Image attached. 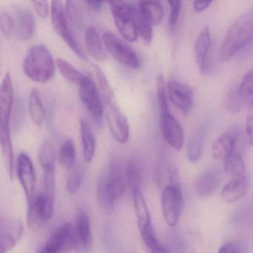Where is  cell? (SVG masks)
Masks as SVG:
<instances>
[{
  "instance_id": "1",
  "label": "cell",
  "mask_w": 253,
  "mask_h": 253,
  "mask_svg": "<svg viewBox=\"0 0 253 253\" xmlns=\"http://www.w3.org/2000/svg\"><path fill=\"white\" fill-rule=\"evenodd\" d=\"M127 184L126 169L118 160L111 161L109 168L99 179L97 198L104 210H110L125 192Z\"/></svg>"
},
{
  "instance_id": "2",
  "label": "cell",
  "mask_w": 253,
  "mask_h": 253,
  "mask_svg": "<svg viewBox=\"0 0 253 253\" xmlns=\"http://www.w3.org/2000/svg\"><path fill=\"white\" fill-rule=\"evenodd\" d=\"M253 39V7L243 14L226 33L220 48V59L230 60Z\"/></svg>"
},
{
  "instance_id": "3",
  "label": "cell",
  "mask_w": 253,
  "mask_h": 253,
  "mask_svg": "<svg viewBox=\"0 0 253 253\" xmlns=\"http://www.w3.org/2000/svg\"><path fill=\"white\" fill-rule=\"evenodd\" d=\"M26 76L35 83L46 84L55 75V63L52 54L45 45L32 47L23 62Z\"/></svg>"
},
{
  "instance_id": "4",
  "label": "cell",
  "mask_w": 253,
  "mask_h": 253,
  "mask_svg": "<svg viewBox=\"0 0 253 253\" xmlns=\"http://www.w3.org/2000/svg\"><path fill=\"white\" fill-rule=\"evenodd\" d=\"M109 3L115 26L121 36L128 42H135L139 35L134 20V5L124 0H109Z\"/></svg>"
},
{
  "instance_id": "5",
  "label": "cell",
  "mask_w": 253,
  "mask_h": 253,
  "mask_svg": "<svg viewBox=\"0 0 253 253\" xmlns=\"http://www.w3.org/2000/svg\"><path fill=\"white\" fill-rule=\"evenodd\" d=\"M51 23L57 35L67 44L68 46L82 60H86V56L75 39L69 26L67 13L62 0H52L50 8Z\"/></svg>"
},
{
  "instance_id": "6",
  "label": "cell",
  "mask_w": 253,
  "mask_h": 253,
  "mask_svg": "<svg viewBox=\"0 0 253 253\" xmlns=\"http://www.w3.org/2000/svg\"><path fill=\"white\" fill-rule=\"evenodd\" d=\"M103 41L106 50L117 61L131 69H137L140 66V59L137 53L115 34L106 32L103 35Z\"/></svg>"
},
{
  "instance_id": "7",
  "label": "cell",
  "mask_w": 253,
  "mask_h": 253,
  "mask_svg": "<svg viewBox=\"0 0 253 253\" xmlns=\"http://www.w3.org/2000/svg\"><path fill=\"white\" fill-rule=\"evenodd\" d=\"M54 201L45 194L34 196L29 203L27 211V225L32 230H37L51 218L54 212Z\"/></svg>"
},
{
  "instance_id": "8",
  "label": "cell",
  "mask_w": 253,
  "mask_h": 253,
  "mask_svg": "<svg viewBox=\"0 0 253 253\" xmlns=\"http://www.w3.org/2000/svg\"><path fill=\"white\" fill-rule=\"evenodd\" d=\"M183 206V197L180 184H171L164 188L161 195V207L164 220L169 226L177 223Z\"/></svg>"
},
{
  "instance_id": "9",
  "label": "cell",
  "mask_w": 253,
  "mask_h": 253,
  "mask_svg": "<svg viewBox=\"0 0 253 253\" xmlns=\"http://www.w3.org/2000/svg\"><path fill=\"white\" fill-rule=\"evenodd\" d=\"M81 102L97 122H101L104 115V106L97 84L89 77L85 76L79 84Z\"/></svg>"
},
{
  "instance_id": "10",
  "label": "cell",
  "mask_w": 253,
  "mask_h": 253,
  "mask_svg": "<svg viewBox=\"0 0 253 253\" xmlns=\"http://www.w3.org/2000/svg\"><path fill=\"white\" fill-rule=\"evenodd\" d=\"M23 221L19 217L3 215L0 219V253L12 250L23 235Z\"/></svg>"
},
{
  "instance_id": "11",
  "label": "cell",
  "mask_w": 253,
  "mask_h": 253,
  "mask_svg": "<svg viewBox=\"0 0 253 253\" xmlns=\"http://www.w3.org/2000/svg\"><path fill=\"white\" fill-rule=\"evenodd\" d=\"M104 113L114 138L119 143H126L129 137V126L117 100L104 104Z\"/></svg>"
},
{
  "instance_id": "12",
  "label": "cell",
  "mask_w": 253,
  "mask_h": 253,
  "mask_svg": "<svg viewBox=\"0 0 253 253\" xmlns=\"http://www.w3.org/2000/svg\"><path fill=\"white\" fill-rule=\"evenodd\" d=\"M10 14L14 20V36L20 41L31 39L35 29V17L32 11L23 5H14Z\"/></svg>"
},
{
  "instance_id": "13",
  "label": "cell",
  "mask_w": 253,
  "mask_h": 253,
  "mask_svg": "<svg viewBox=\"0 0 253 253\" xmlns=\"http://www.w3.org/2000/svg\"><path fill=\"white\" fill-rule=\"evenodd\" d=\"M160 113V126L164 140L173 149L180 151L184 143L183 127L179 121L171 115L170 110Z\"/></svg>"
},
{
  "instance_id": "14",
  "label": "cell",
  "mask_w": 253,
  "mask_h": 253,
  "mask_svg": "<svg viewBox=\"0 0 253 253\" xmlns=\"http://www.w3.org/2000/svg\"><path fill=\"white\" fill-rule=\"evenodd\" d=\"M77 248L74 226L70 223H63L47 241L42 252L57 253Z\"/></svg>"
},
{
  "instance_id": "15",
  "label": "cell",
  "mask_w": 253,
  "mask_h": 253,
  "mask_svg": "<svg viewBox=\"0 0 253 253\" xmlns=\"http://www.w3.org/2000/svg\"><path fill=\"white\" fill-rule=\"evenodd\" d=\"M17 172L26 200L29 203L35 196L36 173L30 157L24 152L17 158Z\"/></svg>"
},
{
  "instance_id": "16",
  "label": "cell",
  "mask_w": 253,
  "mask_h": 253,
  "mask_svg": "<svg viewBox=\"0 0 253 253\" xmlns=\"http://www.w3.org/2000/svg\"><path fill=\"white\" fill-rule=\"evenodd\" d=\"M167 86L169 97L173 105L184 113L189 112L192 106V89L173 79L169 81Z\"/></svg>"
},
{
  "instance_id": "17",
  "label": "cell",
  "mask_w": 253,
  "mask_h": 253,
  "mask_svg": "<svg viewBox=\"0 0 253 253\" xmlns=\"http://www.w3.org/2000/svg\"><path fill=\"white\" fill-rule=\"evenodd\" d=\"M77 248L88 250L92 247V234L88 214L84 210H80L74 226Z\"/></svg>"
},
{
  "instance_id": "18",
  "label": "cell",
  "mask_w": 253,
  "mask_h": 253,
  "mask_svg": "<svg viewBox=\"0 0 253 253\" xmlns=\"http://www.w3.org/2000/svg\"><path fill=\"white\" fill-rule=\"evenodd\" d=\"M238 133L236 129H229L222 134L214 141L211 149L212 156L219 161H224L235 152Z\"/></svg>"
},
{
  "instance_id": "19",
  "label": "cell",
  "mask_w": 253,
  "mask_h": 253,
  "mask_svg": "<svg viewBox=\"0 0 253 253\" xmlns=\"http://www.w3.org/2000/svg\"><path fill=\"white\" fill-rule=\"evenodd\" d=\"M14 96L12 80L9 72H7L0 88V122H10Z\"/></svg>"
},
{
  "instance_id": "20",
  "label": "cell",
  "mask_w": 253,
  "mask_h": 253,
  "mask_svg": "<svg viewBox=\"0 0 253 253\" xmlns=\"http://www.w3.org/2000/svg\"><path fill=\"white\" fill-rule=\"evenodd\" d=\"M221 177V172L217 169H210L201 173L195 184L198 195L201 198L212 195L218 189Z\"/></svg>"
},
{
  "instance_id": "21",
  "label": "cell",
  "mask_w": 253,
  "mask_h": 253,
  "mask_svg": "<svg viewBox=\"0 0 253 253\" xmlns=\"http://www.w3.org/2000/svg\"><path fill=\"white\" fill-rule=\"evenodd\" d=\"M0 144L8 177H14V150L11 143L10 122H0Z\"/></svg>"
},
{
  "instance_id": "22",
  "label": "cell",
  "mask_w": 253,
  "mask_h": 253,
  "mask_svg": "<svg viewBox=\"0 0 253 253\" xmlns=\"http://www.w3.org/2000/svg\"><path fill=\"white\" fill-rule=\"evenodd\" d=\"M85 45L87 53L93 60L102 62L107 59L104 42L94 26H88L85 30Z\"/></svg>"
},
{
  "instance_id": "23",
  "label": "cell",
  "mask_w": 253,
  "mask_h": 253,
  "mask_svg": "<svg viewBox=\"0 0 253 253\" xmlns=\"http://www.w3.org/2000/svg\"><path fill=\"white\" fill-rule=\"evenodd\" d=\"M211 46V35L208 26L204 29L198 37L195 45V59L200 71L204 73L207 70V57Z\"/></svg>"
},
{
  "instance_id": "24",
  "label": "cell",
  "mask_w": 253,
  "mask_h": 253,
  "mask_svg": "<svg viewBox=\"0 0 253 253\" xmlns=\"http://www.w3.org/2000/svg\"><path fill=\"white\" fill-rule=\"evenodd\" d=\"M248 183L247 176L232 179L222 189V199L229 204L239 201L247 194Z\"/></svg>"
},
{
  "instance_id": "25",
  "label": "cell",
  "mask_w": 253,
  "mask_h": 253,
  "mask_svg": "<svg viewBox=\"0 0 253 253\" xmlns=\"http://www.w3.org/2000/svg\"><path fill=\"white\" fill-rule=\"evenodd\" d=\"M131 192L139 230L142 231L152 224L150 213L140 188L133 189Z\"/></svg>"
},
{
  "instance_id": "26",
  "label": "cell",
  "mask_w": 253,
  "mask_h": 253,
  "mask_svg": "<svg viewBox=\"0 0 253 253\" xmlns=\"http://www.w3.org/2000/svg\"><path fill=\"white\" fill-rule=\"evenodd\" d=\"M80 126L84 159L85 163H91L95 153V136L89 124L85 120L81 119Z\"/></svg>"
},
{
  "instance_id": "27",
  "label": "cell",
  "mask_w": 253,
  "mask_h": 253,
  "mask_svg": "<svg viewBox=\"0 0 253 253\" xmlns=\"http://www.w3.org/2000/svg\"><path fill=\"white\" fill-rule=\"evenodd\" d=\"M204 142H205V130L204 127H198L194 131L188 142L186 155L189 161L195 163L199 161L202 155Z\"/></svg>"
},
{
  "instance_id": "28",
  "label": "cell",
  "mask_w": 253,
  "mask_h": 253,
  "mask_svg": "<svg viewBox=\"0 0 253 253\" xmlns=\"http://www.w3.org/2000/svg\"><path fill=\"white\" fill-rule=\"evenodd\" d=\"M29 110L31 118L35 125H42L46 118V111L41 98L39 91L34 88L31 91L29 99Z\"/></svg>"
},
{
  "instance_id": "29",
  "label": "cell",
  "mask_w": 253,
  "mask_h": 253,
  "mask_svg": "<svg viewBox=\"0 0 253 253\" xmlns=\"http://www.w3.org/2000/svg\"><path fill=\"white\" fill-rule=\"evenodd\" d=\"M138 7L153 26H159L162 23L164 11L161 2L139 0Z\"/></svg>"
},
{
  "instance_id": "30",
  "label": "cell",
  "mask_w": 253,
  "mask_h": 253,
  "mask_svg": "<svg viewBox=\"0 0 253 253\" xmlns=\"http://www.w3.org/2000/svg\"><path fill=\"white\" fill-rule=\"evenodd\" d=\"M134 20L138 35L145 45H149L152 42L153 38V25L143 15L138 5H134Z\"/></svg>"
},
{
  "instance_id": "31",
  "label": "cell",
  "mask_w": 253,
  "mask_h": 253,
  "mask_svg": "<svg viewBox=\"0 0 253 253\" xmlns=\"http://www.w3.org/2000/svg\"><path fill=\"white\" fill-rule=\"evenodd\" d=\"M223 163L225 173L232 179L246 176L245 163L241 154L236 151L229 155Z\"/></svg>"
},
{
  "instance_id": "32",
  "label": "cell",
  "mask_w": 253,
  "mask_h": 253,
  "mask_svg": "<svg viewBox=\"0 0 253 253\" xmlns=\"http://www.w3.org/2000/svg\"><path fill=\"white\" fill-rule=\"evenodd\" d=\"M76 148L74 140L71 138L67 139L65 140L60 149L59 163L65 169L69 171L76 164Z\"/></svg>"
},
{
  "instance_id": "33",
  "label": "cell",
  "mask_w": 253,
  "mask_h": 253,
  "mask_svg": "<svg viewBox=\"0 0 253 253\" xmlns=\"http://www.w3.org/2000/svg\"><path fill=\"white\" fill-rule=\"evenodd\" d=\"M57 154L55 149L49 141L42 143L38 152V160L44 170L55 169Z\"/></svg>"
},
{
  "instance_id": "34",
  "label": "cell",
  "mask_w": 253,
  "mask_h": 253,
  "mask_svg": "<svg viewBox=\"0 0 253 253\" xmlns=\"http://www.w3.org/2000/svg\"><path fill=\"white\" fill-rule=\"evenodd\" d=\"M56 65L62 76L72 84L79 85L80 83L85 78V75L63 59L57 58Z\"/></svg>"
},
{
  "instance_id": "35",
  "label": "cell",
  "mask_w": 253,
  "mask_h": 253,
  "mask_svg": "<svg viewBox=\"0 0 253 253\" xmlns=\"http://www.w3.org/2000/svg\"><path fill=\"white\" fill-rule=\"evenodd\" d=\"M238 95L246 106L253 99V68L244 75L237 86Z\"/></svg>"
},
{
  "instance_id": "36",
  "label": "cell",
  "mask_w": 253,
  "mask_h": 253,
  "mask_svg": "<svg viewBox=\"0 0 253 253\" xmlns=\"http://www.w3.org/2000/svg\"><path fill=\"white\" fill-rule=\"evenodd\" d=\"M84 169L80 165L75 164L71 169L69 170L66 186L69 194L76 193L81 189L84 180Z\"/></svg>"
},
{
  "instance_id": "37",
  "label": "cell",
  "mask_w": 253,
  "mask_h": 253,
  "mask_svg": "<svg viewBox=\"0 0 253 253\" xmlns=\"http://www.w3.org/2000/svg\"><path fill=\"white\" fill-rule=\"evenodd\" d=\"M140 232L143 242L152 253H167V249L157 238L152 224L143 230L140 231Z\"/></svg>"
},
{
  "instance_id": "38",
  "label": "cell",
  "mask_w": 253,
  "mask_h": 253,
  "mask_svg": "<svg viewBox=\"0 0 253 253\" xmlns=\"http://www.w3.org/2000/svg\"><path fill=\"white\" fill-rule=\"evenodd\" d=\"M126 177L127 184L129 186L131 191L137 188H140L141 184V171L140 166L132 160L130 161L126 167Z\"/></svg>"
},
{
  "instance_id": "39",
  "label": "cell",
  "mask_w": 253,
  "mask_h": 253,
  "mask_svg": "<svg viewBox=\"0 0 253 253\" xmlns=\"http://www.w3.org/2000/svg\"><path fill=\"white\" fill-rule=\"evenodd\" d=\"M167 86L166 85L164 76L159 75L157 78V99H158L160 112L170 110L168 100H167Z\"/></svg>"
},
{
  "instance_id": "40",
  "label": "cell",
  "mask_w": 253,
  "mask_h": 253,
  "mask_svg": "<svg viewBox=\"0 0 253 253\" xmlns=\"http://www.w3.org/2000/svg\"><path fill=\"white\" fill-rule=\"evenodd\" d=\"M226 106L228 110L232 112H240L245 107L244 102L238 95L237 86L231 88L226 97Z\"/></svg>"
},
{
  "instance_id": "41",
  "label": "cell",
  "mask_w": 253,
  "mask_h": 253,
  "mask_svg": "<svg viewBox=\"0 0 253 253\" xmlns=\"http://www.w3.org/2000/svg\"><path fill=\"white\" fill-rule=\"evenodd\" d=\"M55 169L44 170V192L48 198H55Z\"/></svg>"
},
{
  "instance_id": "42",
  "label": "cell",
  "mask_w": 253,
  "mask_h": 253,
  "mask_svg": "<svg viewBox=\"0 0 253 253\" xmlns=\"http://www.w3.org/2000/svg\"><path fill=\"white\" fill-rule=\"evenodd\" d=\"M0 28L2 35L5 38H10L14 35V23L11 14L2 12L0 17Z\"/></svg>"
},
{
  "instance_id": "43",
  "label": "cell",
  "mask_w": 253,
  "mask_h": 253,
  "mask_svg": "<svg viewBox=\"0 0 253 253\" xmlns=\"http://www.w3.org/2000/svg\"><path fill=\"white\" fill-rule=\"evenodd\" d=\"M35 12L41 18L45 19L49 14L48 0H30Z\"/></svg>"
},
{
  "instance_id": "44",
  "label": "cell",
  "mask_w": 253,
  "mask_h": 253,
  "mask_svg": "<svg viewBox=\"0 0 253 253\" xmlns=\"http://www.w3.org/2000/svg\"><path fill=\"white\" fill-rule=\"evenodd\" d=\"M66 13L72 23L79 24L81 19L76 0H66Z\"/></svg>"
},
{
  "instance_id": "45",
  "label": "cell",
  "mask_w": 253,
  "mask_h": 253,
  "mask_svg": "<svg viewBox=\"0 0 253 253\" xmlns=\"http://www.w3.org/2000/svg\"><path fill=\"white\" fill-rule=\"evenodd\" d=\"M181 1L182 0H168V3L170 7L169 21L171 26H174L178 20L180 8H181Z\"/></svg>"
},
{
  "instance_id": "46",
  "label": "cell",
  "mask_w": 253,
  "mask_h": 253,
  "mask_svg": "<svg viewBox=\"0 0 253 253\" xmlns=\"http://www.w3.org/2000/svg\"><path fill=\"white\" fill-rule=\"evenodd\" d=\"M246 133L251 146H253V99L248 105L247 121H246Z\"/></svg>"
},
{
  "instance_id": "47",
  "label": "cell",
  "mask_w": 253,
  "mask_h": 253,
  "mask_svg": "<svg viewBox=\"0 0 253 253\" xmlns=\"http://www.w3.org/2000/svg\"><path fill=\"white\" fill-rule=\"evenodd\" d=\"M245 251V247L240 241H231L223 244L220 250V253H241Z\"/></svg>"
},
{
  "instance_id": "48",
  "label": "cell",
  "mask_w": 253,
  "mask_h": 253,
  "mask_svg": "<svg viewBox=\"0 0 253 253\" xmlns=\"http://www.w3.org/2000/svg\"><path fill=\"white\" fill-rule=\"evenodd\" d=\"M212 1L213 0H195L194 9L196 12H202L211 5Z\"/></svg>"
},
{
  "instance_id": "49",
  "label": "cell",
  "mask_w": 253,
  "mask_h": 253,
  "mask_svg": "<svg viewBox=\"0 0 253 253\" xmlns=\"http://www.w3.org/2000/svg\"><path fill=\"white\" fill-rule=\"evenodd\" d=\"M169 180L171 184H180L179 183V174L177 169L174 164H170L169 167Z\"/></svg>"
},
{
  "instance_id": "50",
  "label": "cell",
  "mask_w": 253,
  "mask_h": 253,
  "mask_svg": "<svg viewBox=\"0 0 253 253\" xmlns=\"http://www.w3.org/2000/svg\"><path fill=\"white\" fill-rule=\"evenodd\" d=\"M109 2V0H85V2L94 9H99L101 8L103 2Z\"/></svg>"
},
{
  "instance_id": "51",
  "label": "cell",
  "mask_w": 253,
  "mask_h": 253,
  "mask_svg": "<svg viewBox=\"0 0 253 253\" xmlns=\"http://www.w3.org/2000/svg\"><path fill=\"white\" fill-rule=\"evenodd\" d=\"M143 1H156V2H161V0H143Z\"/></svg>"
}]
</instances>
